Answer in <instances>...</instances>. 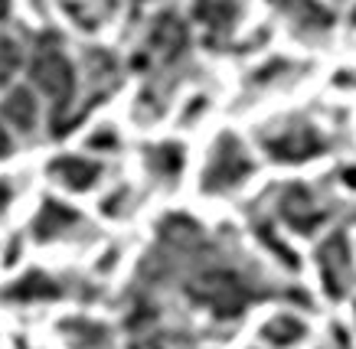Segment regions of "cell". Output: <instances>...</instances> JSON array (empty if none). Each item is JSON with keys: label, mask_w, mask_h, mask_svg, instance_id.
<instances>
[{"label": "cell", "mask_w": 356, "mask_h": 349, "mask_svg": "<svg viewBox=\"0 0 356 349\" xmlns=\"http://www.w3.org/2000/svg\"><path fill=\"white\" fill-rule=\"evenodd\" d=\"M0 114L7 121V128L20 134H33L36 128V121H40V99H36V92L33 88H10L3 101H0Z\"/></svg>", "instance_id": "52a82bcc"}, {"label": "cell", "mask_w": 356, "mask_h": 349, "mask_svg": "<svg viewBox=\"0 0 356 349\" xmlns=\"http://www.w3.org/2000/svg\"><path fill=\"white\" fill-rule=\"evenodd\" d=\"M10 196H13L10 183H3V180H0V216H3V212H7V206H10Z\"/></svg>", "instance_id": "e0dca14e"}, {"label": "cell", "mask_w": 356, "mask_h": 349, "mask_svg": "<svg viewBox=\"0 0 356 349\" xmlns=\"http://www.w3.org/2000/svg\"><path fill=\"white\" fill-rule=\"evenodd\" d=\"M304 320H298V316L294 314H278V316H271L268 323H265V330H261V333H265V339H268L271 346H294V343H298V339L304 337Z\"/></svg>", "instance_id": "5bb4252c"}, {"label": "cell", "mask_w": 356, "mask_h": 349, "mask_svg": "<svg viewBox=\"0 0 356 349\" xmlns=\"http://www.w3.org/2000/svg\"><path fill=\"white\" fill-rule=\"evenodd\" d=\"M30 78L36 92L49 99L53 105V134L65 131V111L72 108L76 101V88H79V78H76V66L69 53L63 49V43L56 36H40L33 43V53H30Z\"/></svg>", "instance_id": "6da1fadb"}, {"label": "cell", "mask_w": 356, "mask_h": 349, "mask_svg": "<svg viewBox=\"0 0 356 349\" xmlns=\"http://www.w3.org/2000/svg\"><path fill=\"white\" fill-rule=\"evenodd\" d=\"M20 62H23V49H20V43L13 40V36H3L0 33V85L7 82V78L20 69Z\"/></svg>", "instance_id": "9a60e30c"}, {"label": "cell", "mask_w": 356, "mask_h": 349, "mask_svg": "<svg viewBox=\"0 0 356 349\" xmlns=\"http://www.w3.org/2000/svg\"><path fill=\"white\" fill-rule=\"evenodd\" d=\"M238 13L236 0H200L196 7V20L209 26V30H219V33H229L232 30V20Z\"/></svg>", "instance_id": "4fadbf2b"}, {"label": "cell", "mask_w": 356, "mask_h": 349, "mask_svg": "<svg viewBox=\"0 0 356 349\" xmlns=\"http://www.w3.org/2000/svg\"><path fill=\"white\" fill-rule=\"evenodd\" d=\"M255 164H252V153L245 151V144L238 141L236 134H222L213 147H209V157H206L203 167V189L213 196H222V193H232L252 176Z\"/></svg>", "instance_id": "7a4b0ae2"}, {"label": "cell", "mask_w": 356, "mask_h": 349, "mask_svg": "<svg viewBox=\"0 0 356 349\" xmlns=\"http://www.w3.org/2000/svg\"><path fill=\"white\" fill-rule=\"evenodd\" d=\"M271 7L291 23L304 40H321L334 26V17L321 0H271Z\"/></svg>", "instance_id": "277c9868"}, {"label": "cell", "mask_w": 356, "mask_h": 349, "mask_svg": "<svg viewBox=\"0 0 356 349\" xmlns=\"http://www.w3.org/2000/svg\"><path fill=\"white\" fill-rule=\"evenodd\" d=\"M317 268H321V274H324V281H327V291L334 297H343L353 287V264H350V251H346V241L340 235L324 241Z\"/></svg>", "instance_id": "5b68a950"}, {"label": "cell", "mask_w": 356, "mask_h": 349, "mask_svg": "<svg viewBox=\"0 0 356 349\" xmlns=\"http://www.w3.org/2000/svg\"><path fill=\"white\" fill-rule=\"evenodd\" d=\"M49 176H53L56 183H63L65 189H92L98 183V176H102V164L92 160V157H76V153H69V157H59L49 164Z\"/></svg>", "instance_id": "8992f818"}, {"label": "cell", "mask_w": 356, "mask_h": 349, "mask_svg": "<svg viewBox=\"0 0 356 349\" xmlns=\"http://www.w3.org/2000/svg\"><path fill=\"white\" fill-rule=\"evenodd\" d=\"M63 339L69 343V349H115L111 330L98 320H86V316H69L59 323Z\"/></svg>", "instance_id": "8fae6325"}, {"label": "cell", "mask_w": 356, "mask_h": 349, "mask_svg": "<svg viewBox=\"0 0 356 349\" xmlns=\"http://www.w3.org/2000/svg\"><path fill=\"white\" fill-rule=\"evenodd\" d=\"M20 349H23V346H20Z\"/></svg>", "instance_id": "d6986e66"}, {"label": "cell", "mask_w": 356, "mask_h": 349, "mask_svg": "<svg viewBox=\"0 0 356 349\" xmlns=\"http://www.w3.org/2000/svg\"><path fill=\"white\" fill-rule=\"evenodd\" d=\"M281 212H284V219L291 222L294 229H311V225H321L327 216V209L321 206V199L314 196L311 189H304V186H294V189H288L284 196H281Z\"/></svg>", "instance_id": "30bf717a"}, {"label": "cell", "mask_w": 356, "mask_h": 349, "mask_svg": "<svg viewBox=\"0 0 356 349\" xmlns=\"http://www.w3.org/2000/svg\"><path fill=\"white\" fill-rule=\"evenodd\" d=\"M147 170L157 180H177L184 170V151L177 144H157L147 151Z\"/></svg>", "instance_id": "7c38bea8"}, {"label": "cell", "mask_w": 356, "mask_h": 349, "mask_svg": "<svg viewBox=\"0 0 356 349\" xmlns=\"http://www.w3.org/2000/svg\"><path fill=\"white\" fill-rule=\"evenodd\" d=\"M76 229H82V216H79L76 209L53 203V199H46L43 209H40V216H36V222H33V235L40 241L65 239V235H72Z\"/></svg>", "instance_id": "ba28073f"}, {"label": "cell", "mask_w": 356, "mask_h": 349, "mask_svg": "<svg viewBox=\"0 0 356 349\" xmlns=\"http://www.w3.org/2000/svg\"><path fill=\"white\" fill-rule=\"evenodd\" d=\"M265 147L275 160H284V164H298V160H307L324 147V137L314 124H301V121H288L275 128L271 134H265Z\"/></svg>", "instance_id": "3957f363"}, {"label": "cell", "mask_w": 356, "mask_h": 349, "mask_svg": "<svg viewBox=\"0 0 356 349\" xmlns=\"http://www.w3.org/2000/svg\"><path fill=\"white\" fill-rule=\"evenodd\" d=\"M10 151H13V137H10V131H7V124L0 121V157H7Z\"/></svg>", "instance_id": "2e32d148"}, {"label": "cell", "mask_w": 356, "mask_h": 349, "mask_svg": "<svg viewBox=\"0 0 356 349\" xmlns=\"http://www.w3.org/2000/svg\"><path fill=\"white\" fill-rule=\"evenodd\" d=\"M65 287L59 278L46 271H30L23 274L20 281H13L7 291H3V300H17V304H33V300H56V297H63Z\"/></svg>", "instance_id": "9c48e42d"}, {"label": "cell", "mask_w": 356, "mask_h": 349, "mask_svg": "<svg viewBox=\"0 0 356 349\" xmlns=\"http://www.w3.org/2000/svg\"><path fill=\"white\" fill-rule=\"evenodd\" d=\"M10 17V0H0V20H7Z\"/></svg>", "instance_id": "ac0fdd59"}]
</instances>
